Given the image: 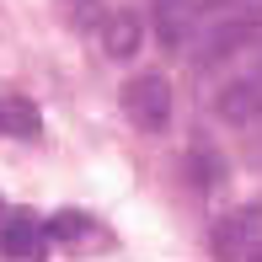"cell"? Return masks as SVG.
Returning a JSON list of instances; mask_svg holds the SVG:
<instances>
[{"label": "cell", "instance_id": "obj_1", "mask_svg": "<svg viewBox=\"0 0 262 262\" xmlns=\"http://www.w3.org/2000/svg\"><path fill=\"white\" fill-rule=\"evenodd\" d=\"M123 113H128V123H134L139 134H166V128H171V113H177L171 80L166 75H134L123 86Z\"/></svg>", "mask_w": 262, "mask_h": 262}, {"label": "cell", "instance_id": "obj_2", "mask_svg": "<svg viewBox=\"0 0 262 262\" xmlns=\"http://www.w3.org/2000/svg\"><path fill=\"white\" fill-rule=\"evenodd\" d=\"M257 21H262V11H225V16H214L204 43H198V54H193L198 70L225 64V59H235L241 49H252L257 43Z\"/></svg>", "mask_w": 262, "mask_h": 262}, {"label": "cell", "instance_id": "obj_3", "mask_svg": "<svg viewBox=\"0 0 262 262\" xmlns=\"http://www.w3.org/2000/svg\"><path fill=\"white\" fill-rule=\"evenodd\" d=\"M214 118L230 128H252L262 118V75H241L230 86H220L214 91Z\"/></svg>", "mask_w": 262, "mask_h": 262}, {"label": "cell", "instance_id": "obj_4", "mask_svg": "<svg viewBox=\"0 0 262 262\" xmlns=\"http://www.w3.org/2000/svg\"><path fill=\"white\" fill-rule=\"evenodd\" d=\"M257 235H262V209H235V214H225L220 225H214V252L220 257H246L257 246Z\"/></svg>", "mask_w": 262, "mask_h": 262}, {"label": "cell", "instance_id": "obj_5", "mask_svg": "<svg viewBox=\"0 0 262 262\" xmlns=\"http://www.w3.org/2000/svg\"><path fill=\"white\" fill-rule=\"evenodd\" d=\"M139 43H145V21L134 16V11H113V16L102 21V49H107V59H134L139 54Z\"/></svg>", "mask_w": 262, "mask_h": 262}, {"label": "cell", "instance_id": "obj_6", "mask_svg": "<svg viewBox=\"0 0 262 262\" xmlns=\"http://www.w3.org/2000/svg\"><path fill=\"white\" fill-rule=\"evenodd\" d=\"M32 252H38V225L27 214H11L0 225V257H32Z\"/></svg>", "mask_w": 262, "mask_h": 262}, {"label": "cell", "instance_id": "obj_7", "mask_svg": "<svg viewBox=\"0 0 262 262\" xmlns=\"http://www.w3.org/2000/svg\"><path fill=\"white\" fill-rule=\"evenodd\" d=\"M187 166H193V182H198V187L225 182V161H220V156H209V150H193V156H187Z\"/></svg>", "mask_w": 262, "mask_h": 262}, {"label": "cell", "instance_id": "obj_8", "mask_svg": "<svg viewBox=\"0 0 262 262\" xmlns=\"http://www.w3.org/2000/svg\"><path fill=\"white\" fill-rule=\"evenodd\" d=\"M0 123H6L11 134H21V139L38 134V118H32V107H27V102H6V107H0Z\"/></svg>", "mask_w": 262, "mask_h": 262}, {"label": "cell", "instance_id": "obj_9", "mask_svg": "<svg viewBox=\"0 0 262 262\" xmlns=\"http://www.w3.org/2000/svg\"><path fill=\"white\" fill-rule=\"evenodd\" d=\"M54 230H59V235H75V230H80V214H59Z\"/></svg>", "mask_w": 262, "mask_h": 262}]
</instances>
